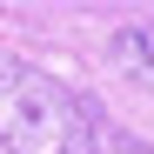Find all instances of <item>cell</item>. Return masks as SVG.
<instances>
[{"label": "cell", "instance_id": "cell-1", "mask_svg": "<svg viewBox=\"0 0 154 154\" xmlns=\"http://www.w3.org/2000/svg\"><path fill=\"white\" fill-rule=\"evenodd\" d=\"M0 141L7 154H100L87 100L34 60H0Z\"/></svg>", "mask_w": 154, "mask_h": 154}, {"label": "cell", "instance_id": "cell-2", "mask_svg": "<svg viewBox=\"0 0 154 154\" xmlns=\"http://www.w3.org/2000/svg\"><path fill=\"white\" fill-rule=\"evenodd\" d=\"M114 60L134 74L141 87H154V20H141V27H121V34H114Z\"/></svg>", "mask_w": 154, "mask_h": 154}]
</instances>
